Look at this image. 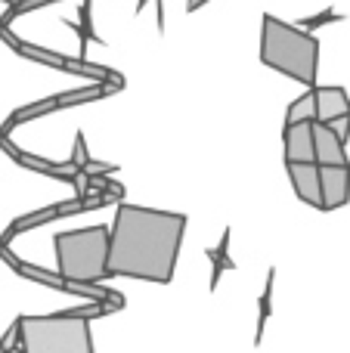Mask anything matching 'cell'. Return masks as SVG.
Wrapping results in <instances>:
<instances>
[{"mask_svg": "<svg viewBox=\"0 0 350 353\" xmlns=\"http://www.w3.org/2000/svg\"><path fill=\"white\" fill-rule=\"evenodd\" d=\"M186 232V214L152 211L121 201L109 226L105 279H140L167 285L174 279Z\"/></svg>", "mask_w": 350, "mask_h": 353, "instance_id": "6da1fadb", "label": "cell"}, {"mask_svg": "<svg viewBox=\"0 0 350 353\" xmlns=\"http://www.w3.org/2000/svg\"><path fill=\"white\" fill-rule=\"evenodd\" d=\"M260 62L285 78L298 81L304 87H316L320 72V41L301 25H289L282 19L264 16L260 31Z\"/></svg>", "mask_w": 350, "mask_h": 353, "instance_id": "7a4b0ae2", "label": "cell"}, {"mask_svg": "<svg viewBox=\"0 0 350 353\" xmlns=\"http://www.w3.org/2000/svg\"><path fill=\"white\" fill-rule=\"evenodd\" d=\"M103 313L93 310H65L50 316H19L22 350L28 353H93L90 316Z\"/></svg>", "mask_w": 350, "mask_h": 353, "instance_id": "3957f363", "label": "cell"}, {"mask_svg": "<svg viewBox=\"0 0 350 353\" xmlns=\"http://www.w3.org/2000/svg\"><path fill=\"white\" fill-rule=\"evenodd\" d=\"M56 267L65 282L96 285L105 279V257H109V226H84L53 236Z\"/></svg>", "mask_w": 350, "mask_h": 353, "instance_id": "277c9868", "label": "cell"}, {"mask_svg": "<svg viewBox=\"0 0 350 353\" xmlns=\"http://www.w3.org/2000/svg\"><path fill=\"white\" fill-rule=\"evenodd\" d=\"M291 189L304 205L322 211V192H320V165L316 161H285Z\"/></svg>", "mask_w": 350, "mask_h": 353, "instance_id": "5b68a950", "label": "cell"}, {"mask_svg": "<svg viewBox=\"0 0 350 353\" xmlns=\"http://www.w3.org/2000/svg\"><path fill=\"white\" fill-rule=\"evenodd\" d=\"M322 211H335L350 201V165H320Z\"/></svg>", "mask_w": 350, "mask_h": 353, "instance_id": "8992f818", "label": "cell"}, {"mask_svg": "<svg viewBox=\"0 0 350 353\" xmlns=\"http://www.w3.org/2000/svg\"><path fill=\"white\" fill-rule=\"evenodd\" d=\"M347 143L338 140L326 121H313V155L316 165H347Z\"/></svg>", "mask_w": 350, "mask_h": 353, "instance_id": "52a82bcc", "label": "cell"}, {"mask_svg": "<svg viewBox=\"0 0 350 353\" xmlns=\"http://www.w3.org/2000/svg\"><path fill=\"white\" fill-rule=\"evenodd\" d=\"M285 161H316V155H313V121L285 124Z\"/></svg>", "mask_w": 350, "mask_h": 353, "instance_id": "ba28073f", "label": "cell"}, {"mask_svg": "<svg viewBox=\"0 0 350 353\" xmlns=\"http://www.w3.org/2000/svg\"><path fill=\"white\" fill-rule=\"evenodd\" d=\"M316 93V121H332L335 115L350 112V97L344 87H313Z\"/></svg>", "mask_w": 350, "mask_h": 353, "instance_id": "9c48e42d", "label": "cell"}, {"mask_svg": "<svg viewBox=\"0 0 350 353\" xmlns=\"http://www.w3.org/2000/svg\"><path fill=\"white\" fill-rule=\"evenodd\" d=\"M227 254H229V230H223L220 245H217V248H208V257H211V263H214V273H211V288L220 285L223 270H236V263L229 261Z\"/></svg>", "mask_w": 350, "mask_h": 353, "instance_id": "30bf717a", "label": "cell"}, {"mask_svg": "<svg viewBox=\"0 0 350 353\" xmlns=\"http://www.w3.org/2000/svg\"><path fill=\"white\" fill-rule=\"evenodd\" d=\"M295 121H316V93H313V87H307V93H301V97L289 105L285 124H295Z\"/></svg>", "mask_w": 350, "mask_h": 353, "instance_id": "8fae6325", "label": "cell"}, {"mask_svg": "<svg viewBox=\"0 0 350 353\" xmlns=\"http://www.w3.org/2000/svg\"><path fill=\"white\" fill-rule=\"evenodd\" d=\"M273 282H276V270H270V273H267V288H264V294H260L258 335H254V341H258V344H260V338H264V329H267V323H270V313H273Z\"/></svg>", "mask_w": 350, "mask_h": 353, "instance_id": "7c38bea8", "label": "cell"}, {"mask_svg": "<svg viewBox=\"0 0 350 353\" xmlns=\"http://www.w3.org/2000/svg\"><path fill=\"white\" fill-rule=\"evenodd\" d=\"M326 124L335 130V134H338V140H341V143H347V140H350V112H344V115H335L332 121H326Z\"/></svg>", "mask_w": 350, "mask_h": 353, "instance_id": "4fadbf2b", "label": "cell"}, {"mask_svg": "<svg viewBox=\"0 0 350 353\" xmlns=\"http://www.w3.org/2000/svg\"><path fill=\"white\" fill-rule=\"evenodd\" d=\"M326 22H341V16H338V12H332V10H329V12H320V16H313V19H307V22H301V28H320V25H326Z\"/></svg>", "mask_w": 350, "mask_h": 353, "instance_id": "5bb4252c", "label": "cell"}, {"mask_svg": "<svg viewBox=\"0 0 350 353\" xmlns=\"http://www.w3.org/2000/svg\"><path fill=\"white\" fill-rule=\"evenodd\" d=\"M87 161H90V159H87V146H84V137H74V159H72V165L74 168H78V171H81V168H84L87 165Z\"/></svg>", "mask_w": 350, "mask_h": 353, "instance_id": "9a60e30c", "label": "cell"}, {"mask_svg": "<svg viewBox=\"0 0 350 353\" xmlns=\"http://www.w3.org/2000/svg\"><path fill=\"white\" fill-rule=\"evenodd\" d=\"M205 3H208V0H186V10H189V12H196V10H202Z\"/></svg>", "mask_w": 350, "mask_h": 353, "instance_id": "2e32d148", "label": "cell"}, {"mask_svg": "<svg viewBox=\"0 0 350 353\" xmlns=\"http://www.w3.org/2000/svg\"><path fill=\"white\" fill-rule=\"evenodd\" d=\"M0 3H3V6H12V3H19V0H0Z\"/></svg>", "mask_w": 350, "mask_h": 353, "instance_id": "e0dca14e", "label": "cell"}, {"mask_svg": "<svg viewBox=\"0 0 350 353\" xmlns=\"http://www.w3.org/2000/svg\"><path fill=\"white\" fill-rule=\"evenodd\" d=\"M0 350H6V347H3V341H0Z\"/></svg>", "mask_w": 350, "mask_h": 353, "instance_id": "ac0fdd59", "label": "cell"}]
</instances>
